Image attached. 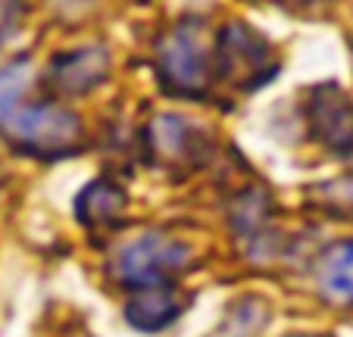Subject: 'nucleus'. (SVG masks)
Here are the masks:
<instances>
[{
	"label": "nucleus",
	"mask_w": 353,
	"mask_h": 337,
	"mask_svg": "<svg viewBox=\"0 0 353 337\" xmlns=\"http://www.w3.org/2000/svg\"><path fill=\"white\" fill-rule=\"evenodd\" d=\"M0 134L13 150L38 159H60L81 147V119L60 100H34L0 119Z\"/></svg>",
	"instance_id": "f257e3e1"
},
{
	"label": "nucleus",
	"mask_w": 353,
	"mask_h": 337,
	"mask_svg": "<svg viewBox=\"0 0 353 337\" xmlns=\"http://www.w3.org/2000/svg\"><path fill=\"white\" fill-rule=\"evenodd\" d=\"M213 50L216 47L207 41L203 22H175L157 41V75H160L163 88L175 97H203L216 72Z\"/></svg>",
	"instance_id": "f03ea898"
},
{
	"label": "nucleus",
	"mask_w": 353,
	"mask_h": 337,
	"mask_svg": "<svg viewBox=\"0 0 353 337\" xmlns=\"http://www.w3.org/2000/svg\"><path fill=\"white\" fill-rule=\"evenodd\" d=\"M191 247L166 232H144L132 238L113 259V275L132 291L172 285L188 269Z\"/></svg>",
	"instance_id": "7ed1b4c3"
},
{
	"label": "nucleus",
	"mask_w": 353,
	"mask_h": 337,
	"mask_svg": "<svg viewBox=\"0 0 353 337\" xmlns=\"http://www.w3.org/2000/svg\"><path fill=\"white\" fill-rule=\"evenodd\" d=\"M216 75L228 85L241 88V91H254L272 75H279V63H275V50L256 28L244 25V22H228L219 32L213 50Z\"/></svg>",
	"instance_id": "20e7f679"
},
{
	"label": "nucleus",
	"mask_w": 353,
	"mask_h": 337,
	"mask_svg": "<svg viewBox=\"0 0 353 337\" xmlns=\"http://www.w3.org/2000/svg\"><path fill=\"white\" fill-rule=\"evenodd\" d=\"M110 75V50L103 44H81L50 57L44 81L57 97H81L91 94Z\"/></svg>",
	"instance_id": "39448f33"
},
{
	"label": "nucleus",
	"mask_w": 353,
	"mask_h": 337,
	"mask_svg": "<svg viewBox=\"0 0 353 337\" xmlns=\"http://www.w3.org/2000/svg\"><path fill=\"white\" fill-rule=\"evenodd\" d=\"M310 128L316 141L334 156H353V103L334 85H322L313 91L307 106Z\"/></svg>",
	"instance_id": "423d86ee"
},
{
	"label": "nucleus",
	"mask_w": 353,
	"mask_h": 337,
	"mask_svg": "<svg viewBox=\"0 0 353 337\" xmlns=\"http://www.w3.org/2000/svg\"><path fill=\"white\" fill-rule=\"evenodd\" d=\"M147 144L150 153L160 156L169 165H188V163H200L203 150H207V138L197 125H191V119L181 116H160L147 132Z\"/></svg>",
	"instance_id": "0eeeda50"
},
{
	"label": "nucleus",
	"mask_w": 353,
	"mask_h": 337,
	"mask_svg": "<svg viewBox=\"0 0 353 337\" xmlns=\"http://www.w3.org/2000/svg\"><path fill=\"white\" fill-rule=\"evenodd\" d=\"M125 322L138 331H163L185 312V297L175 291V285L144 287L134 291L125 303Z\"/></svg>",
	"instance_id": "6e6552de"
},
{
	"label": "nucleus",
	"mask_w": 353,
	"mask_h": 337,
	"mask_svg": "<svg viewBox=\"0 0 353 337\" xmlns=\"http://www.w3.org/2000/svg\"><path fill=\"white\" fill-rule=\"evenodd\" d=\"M128 206V194L113 178H94L85 191L75 197V216L85 228H110L122 218Z\"/></svg>",
	"instance_id": "1a4fd4ad"
},
{
	"label": "nucleus",
	"mask_w": 353,
	"mask_h": 337,
	"mask_svg": "<svg viewBox=\"0 0 353 337\" xmlns=\"http://www.w3.org/2000/svg\"><path fill=\"white\" fill-rule=\"evenodd\" d=\"M322 294L334 303H353V241H341L325 250L319 265Z\"/></svg>",
	"instance_id": "9d476101"
},
{
	"label": "nucleus",
	"mask_w": 353,
	"mask_h": 337,
	"mask_svg": "<svg viewBox=\"0 0 353 337\" xmlns=\"http://www.w3.org/2000/svg\"><path fill=\"white\" fill-rule=\"evenodd\" d=\"M310 203L319 212L338 218V222H353V172L338 175L332 181H322L313 191Z\"/></svg>",
	"instance_id": "9b49d317"
},
{
	"label": "nucleus",
	"mask_w": 353,
	"mask_h": 337,
	"mask_svg": "<svg viewBox=\"0 0 353 337\" xmlns=\"http://www.w3.org/2000/svg\"><path fill=\"white\" fill-rule=\"evenodd\" d=\"M28 88V63L26 60H10L0 66V119L10 116L16 106H22V94Z\"/></svg>",
	"instance_id": "f8f14e48"
},
{
	"label": "nucleus",
	"mask_w": 353,
	"mask_h": 337,
	"mask_svg": "<svg viewBox=\"0 0 353 337\" xmlns=\"http://www.w3.org/2000/svg\"><path fill=\"white\" fill-rule=\"evenodd\" d=\"M57 7H69L72 10V13H79L81 7H88V3H91V0H54Z\"/></svg>",
	"instance_id": "ddd939ff"
},
{
	"label": "nucleus",
	"mask_w": 353,
	"mask_h": 337,
	"mask_svg": "<svg viewBox=\"0 0 353 337\" xmlns=\"http://www.w3.org/2000/svg\"><path fill=\"white\" fill-rule=\"evenodd\" d=\"M7 3H13V0H0V10H3V7H7Z\"/></svg>",
	"instance_id": "4468645a"
},
{
	"label": "nucleus",
	"mask_w": 353,
	"mask_h": 337,
	"mask_svg": "<svg viewBox=\"0 0 353 337\" xmlns=\"http://www.w3.org/2000/svg\"><path fill=\"white\" fill-rule=\"evenodd\" d=\"M303 3H316V0H303Z\"/></svg>",
	"instance_id": "2eb2a0df"
},
{
	"label": "nucleus",
	"mask_w": 353,
	"mask_h": 337,
	"mask_svg": "<svg viewBox=\"0 0 353 337\" xmlns=\"http://www.w3.org/2000/svg\"><path fill=\"white\" fill-rule=\"evenodd\" d=\"M297 337H307V334H297Z\"/></svg>",
	"instance_id": "dca6fc26"
}]
</instances>
